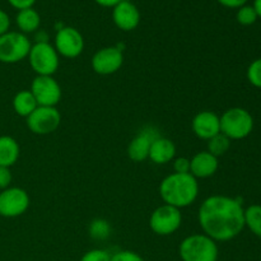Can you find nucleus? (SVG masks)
Instances as JSON below:
<instances>
[{"instance_id": "f257e3e1", "label": "nucleus", "mask_w": 261, "mask_h": 261, "mask_svg": "<svg viewBox=\"0 0 261 261\" xmlns=\"http://www.w3.org/2000/svg\"><path fill=\"white\" fill-rule=\"evenodd\" d=\"M198 221L204 234L216 242L231 241L244 231L245 208L231 196H209L199 208Z\"/></svg>"}, {"instance_id": "f03ea898", "label": "nucleus", "mask_w": 261, "mask_h": 261, "mask_svg": "<svg viewBox=\"0 0 261 261\" xmlns=\"http://www.w3.org/2000/svg\"><path fill=\"white\" fill-rule=\"evenodd\" d=\"M160 195L167 205L177 209L186 208L198 199V180L191 173L173 172L161 182Z\"/></svg>"}, {"instance_id": "7ed1b4c3", "label": "nucleus", "mask_w": 261, "mask_h": 261, "mask_svg": "<svg viewBox=\"0 0 261 261\" xmlns=\"http://www.w3.org/2000/svg\"><path fill=\"white\" fill-rule=\"evenodd\" d=\"M182 261H218V246L204 233H196L182 240L178 247Z\"/></svg>"}, {"instance_id": "20e7f679", "label": "nucleus", "mask_w": 261, "mask_h": 261, "mask_svg": "<svg viewBox=\"0 0 261 261\" xmlns=\"http://www.w3.org/2000/svg\"><path fill=\"white\" fill-rule=\"evenodd\" d=\"M221 119V133L231 140H241L254 130V117L242 107H232L223 112Z\"/></svg>"}, {"instance_id": "39448f33", "label": "nucleus", "mask_w": 261, "mask_h": 261, "mask_svg": "<svg viewBox=\"0 0 261 261\" xmlns=\"http://www.w3.org/2000/svg\"><path fill=\"white\" fill-rule=\"evenodd\" d=\"M28 61L37 75L53 76L60 64L58 51L47 41H41V42L37 41L35 45H32L28 54Z\"/></svg>"}, {"instance_id": "423d86ee", "label": "nucleus", "mask_w": 261, "mask_h": 261, "mask_svg": "<svg viewBox=\"0 0 261 261\" xmlns=\"http://www.w3.org/2000/svg\"><path fill=\"white\" fill-rule=\"evenodd\" d=\"M32 43L22 32H7L0 36V63L15 64L28 58Z\"/></svg>"}, {"instance_id": "0eeeda50", "label": "nucleus", "mask_w": 261, "mask_h": 261, "mask_svg": "<svg viewBox=\"0 0 261 261\" xmlns=\"http://www.w3.org/2000/svg\"><path fill=\"white\" fill-rule=\"evenodd\" d=\"M181 223H182V214L180 209L167 204L158 206L149 219L150 229L158 236H170L175 233L181 227Z\"/></svg>"}, {"instance_id": "6e6552de", "label": "nucleus", "mask_w": 261, "mask_h": 261, "mask_svg": "<svg viewBox=\"0 0 261 261\" xmlns=\"http://www.w3.org/2000/svg\"><path fill=\"white\" fill-rule=\"evenodd\" d=\"M61 122V115L56 107L38 106L27 117V126L33 134L47 135L55 132Z\"/></svg>"}, {"instance_id": "1a4fd4ad", "label": "nucleus", "mask_w": 261, "mask_h": 261, "mask_svg": "<svg viewBox=\"0 0 261 261\" xmlns=\"http://www.w3.org/2000/svg\"><path fill=\"white\" fill-rule=\"evenodd\" d=\"M31 92L38 106L56 107L61 99V88L51 75H37L31 84Z\"/></svg>"}, {"instance_id": "9d476101", "label": "nucleus", "mask_w": 261, "mask_h": 261, "mask_svg": "<svg viewBox=\"0 0 261 261\" xmlns=\"http://www.w3.org/2000/svg\"><path fill=\"white\" fill-rule=\"evenodd\" d=\"M30 206V196L20 188H8L0 193V216L5 218H15L27 212Z\"/></svg>"}, {"instance_id": "9b49d317", "label": "nucleus", "mask_w": 261, "mask_h": 261, "mask_svg": "<svg viewBox=\"0 0 261 261\" xmlns=\"http://www.w3.org/2000/svg\"><path fill=\"white\" fill-rule=\"evenodd\" d=\"M54 47L64 58H78L84 50V38L76 28L63 27L56 33Z\"/></svg>"}, {"instance_id": "f8f14e48", "label": "nucleus", "mask_w": 261, "mask_h": 261, "mask_svg": "<svg viewBox=\"0 0 261 261\" xmlns=\"http://www.w3.org/2000/svg\"><path fill=\"white\" fill-rule=\"evenodd\" d=\"M124 64V54L117 46L99 48L92 58V69L99 75H111Z\"/></svg>"}, {"instance_id": "ddd939ff", "label": "nucleus", "mask_w": 261, "mask_h": 261, "mask_svg": "<svg viewBox=\"0 0 261 261\" xmlns=\"http://www.w3.org/2000/svg\"><path fill=\"white\" fill-rule=\"evenodd\" d=\"M160 137L158 130L153 126H147L140 130L127 147V155L133 162H143L149 155L152 143Z\"/></svg>"}, {"instance_id": "4468645a", "label": "nucleus", "mask_w": 261, "mask_h": 261, "mask_svg": "<svg viewBox=\"0 0 261 261\" xmlns=\"http://www.w3.org/2000/svg\"><path fill=\"white\" fill-rule=\"evenodd\" d=\"M112 20L119 30L130 32L140 23V12L135 4L129 0H121L112 8Z\"/></svg>"}, {"instance_id": "2eb2a0df", "label": "nucleus", "mask_w": 261, "mask_h": 261, "mask_svg": "<svg viewBox=\"0 0 261 261\" xmlns=\"http://www.w3.org/2000/svg\"><path fill=\"white\" fill-rule=\"evenodd\" d=\"M191 129L194 134L204 140H209L221 133V119L213 111H200L194 116L191 121Z\"/></svg>"}, {"instance_id": "dca6fc26", "label": "nucleus", "mask_w": 261, "mask_h": 261, "mask_svg": "<svg viewBox=\"0 0 261 261\" xmlns=\"http://www.w3.org/2000/svg\"><path fill=\"white\" fill-rule=\"evenodd\" d=\"M219 162L208 150L199 152L190 160V173L195 178L212 177L218 171Z\"/></svg>"}, {"instance_id": "f3484780", "label": "nucleus", "mask_w": 261, "mask_h": 261, "mask_svg": "<svg viewBox=\"0 0 261 261\" xmlns=\"http://www.w3.org/2000/svg\"><path fill=\"white\" fill-rule=\"evenodd\" d=\"M176 155V145L168 138L158 137L152 143L149 149V158L155 165H167L171 161L175 160Z\"/></svg>"}, {"instance_id": "a211bd4d", "label": "nucleus", "mask_w": 261, "mask_h": 261, "mask_svg": "<svg viewBox=\"0 0 261 261\" xmlns=\"http://www.w3.org/2000/svg\"><path fill=\"white\" fill-rule=\"evenodd\" d=\"M19 144L9 135L0 137V167L10 168L19 158Z\"/></svg>"}, {"instance_id": "6ab92c4d", "label": "nucleus", "mask_w": 261, "mask_h": 261, "mask_svg": "<svg viewBox=\"0 0 261 261\" xmlns=\"http://www.w3.org/2000/svg\"><path fill=\"white\" fill-rule=\"evenodd\" d=\"M15 23H17L20 32L27 35V33L36 32L40 28L41 17L37 10L33 9V8H28V9L18 10Z\"/></svg>"}, {"instance_id": "aec40b11", "label": "nucleus", "mask_w": 261, "mask_h": 261, "mask_svg": "<svg viewBox=\"0 0 261 261\" xmlns=\"http://www.w3.org/2000/svg\"><path fill=\"white\" fill-rule=\"evenodd\" d=\"M38 107L37 101L31 91H19L13 98V109L15 114L22 117H28Z\"/></svg>"}, {"instance_id": "412c9836", "label": "nucleus", "mask_w": 261, "mask_h": 261, "mask_svg": "<svg viewBox=\"0 0 261 261\" xmlns=\"http://www.w3.org/2000/svg\"><path fill=\"white\" fill-rule=\"evenodd\" d=\"M245 227L261 239V205L252 204L245 209Z\"/></svg>"}, {"instance_id": "4be33fe9", "label": "nucleus", "mask_w": 261, "mask_h": 261, "mask_svg": "<svg viewBox=\"0 0 261 261\" xmlns=\"http://www.w3.org/2000/svg\"><path fill=\"white\" fill-rule=\"evenodd\" d=\"M231 142L232 140L229 138H227L226 135L219 133L216 137H213L212 139L208 140V152L211 154L216 155L217 158L224 155L231 148Z\"/></svg>"}, {"instance_id": "5701e85b", "label": "nucleus", "mask_w": 261, "mask_h": 261, "mask_svg": "<svg viewBox=\"0 0 261 261\" xmlns=\"http://www.w3.org/2000/svg\"><path fill=\"white\" fill-rule=\"evenodd\" d=\"M89 234L94 240H99V241L106 240L111 234V226L105 219H94L89 224Z\"/></svg>"}, {"instance_id": "b1692460", "label": "nucleus", "mask_w": 261, "mask_h": 261, "mask_svg": "<svg viewBox=\"0 0 261 261\" xmlns=\"http://www.w3.org/2000/svg\"><path fill=\"white\" fill-rule=\"evenodd\" d=\"M257 14L255 12L254 7L252 5H244V7L239 8L236 14V19L240 24L242 25H251L254 24L257 20Z\"/></svg>"}, {"instance_id": "393cba45", "label": "nucleus", "mask_w": 261, "mask_h": 261, "mask_svg": "<svg viewBox=\"0 0 261 261\" xmlns=\"http://www.w3.org/2000/svg\"><path fill=\"white\" fill-rule=\"evenodd\" d=\"M247 79L256 88L261 89V58L252 61L247 68Z\"/></svg>"}, {"instance_id": "a878e982", "label": "nucleus", "mask_w": 261, "mask_h": 261, "mask_svg": "<svg viewBox=\"0 0 261 261\" xmlns=\"http://www.w3.org/2000/svg\"><path fill=\"white\" fill-rule=\"evenodd\" d=\"M81 261H111V255H110L106 250L94 249L86 252V254L82 256Z\"/></svg>"}, {"instance_id": "bb28decb", "label": "nucleus", "mask_w": 261, "mask_h": 261, "mask_svg": "<svg viewBox=\"0 0 261 261\" xmlns=\"http://www.w3.org/2000/svg\"><path fill=\"white\" fill-rule=\"evenodd\" d=\"M111 261H144V259L137 252L130 251V250H122V251L111 255Z\"/></svg>"}, {"instance_id": "cd10ccee", "label": "nucleus", "mask_w": 261, "mask_h": 261, "mask_svg": "<svg viewBox=\"0 0 261 261\" xmlns=\"http://www.w3.org/2000/svg\"><path fill=\"white\" fill-rule=\"evenodd\" d=\"M175 173H190V160L186 157H178L173 160Z\"/></svg>"}, {"instance_id": "c85d7f7f", "label": "nucleus", "mask_w": 261, "mask_h": 261, "mask_svg": "<svg viewBox=\"0 0 261 261\" xmlns=\"http://www.w3.org/2000/svg\"><path fill=\"white\" fill-rule=\"evenodd\" d=\"M13 180L12 172L10 168L8 167H0V190H5L10 186Z\"/></svg>"}, {"instance_id": "c756f323", "label": "nucleus", "mask_w": 261, "mask_h": 261, "mask_svg": "<svg viewBox=\"0 0 261 261\" xmlns=\"http://www.w3.org/2000/svg\"><path fill=\"white\" fill-rule=\"evenodd\" d=\"M9 4L12 5L13 8L18 10H23V9H28V8H33L35 5L36 0H8Z\"/></svg>"}, {"instance_id": "7c9ffc66", "label": "nucleus", "mask_w": 261, "mask_h": 261, "mask_svg": "<svg viewBox=\"0 0 261 261\" xmlns=\"http://www.w3.org/2000/svg\"><path fill=\"white\" fill-rule=\"evenodd\" d=\"M9 27H10L9 15H8L4 10L0 9V36L9 32Z\"/></svg>"}, {"instance_id": "2f4dec72", "label": "nucleus", "mask_w": 261, "mask_h": 261, "mask_svg": "<svg viewBox=\"0 0 261 261\" xmlns=\"http://www.w3.org/2000/svg\"><path fill=\"white\" fill-rule=\"evenodd\" d=\"M217 2L226 8H231V9H239V8L246 5L249 0H217Z\"/></svg>"}, {"instance_id": "473e14b6", "label": "nucleus", "mask_w": 261, "mask_h": 261, "mask_svg": "<svg viewBox=\"0 0 261 261\" xmlns=\"http://www.w3.org/2000/svg\"><path fill=\"white\" fill-rule=\"evenodd\" d=\"M94 2H96L98 5H101V7L114 8L115 5L119 4V3L121 2V0H94Z\"/></svg>"}, {"instance_id": "72a5a7b5", "label": "nucleus", "mask_w": 261, "mask_h": 261, "mask_svg": "<svg viewBox=\"0 0 261 261\" xmlns=\"http://www.w3.org/2000/svg\"><path fill=\"white\" fill-rule=\"evenodd\" d=\"M252 7H254L255 12H256L257 17L261 18V0H254V4H252Z\"/></svg>"}]
</instances>
